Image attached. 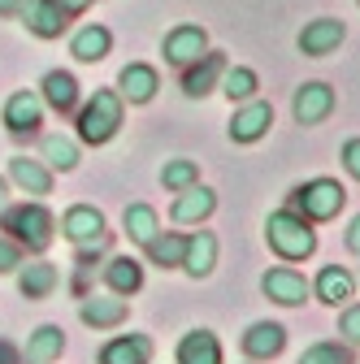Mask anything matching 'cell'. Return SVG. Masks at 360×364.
I'll return each instance as SVG.
<instances>
[{
	"instance_id": "cell-1",
	"label": "cell",
	"mask_w": 360,
	"mask_h": 364,
	"mask_svg": "<svg viewBox=\"0 0 360 364\" xmlns=\"http://www.w3.org/2000/svg\"><path fill=\"white\" fill-rule=\"evenodd\" d=\"M265 239H269V247H274L282 260H304V256L317 252V235H312L308 217H300V213H291V208H282V213L269 217Z\"/></svg>"
},
{
	"instance_id": "cell-2",
	"label": "cell",
	"mask_w": 360,
	"mask_h": 364,
	"mask_svg": "<svg viewBox=\"0 0 360 364\" xmlns=\"http://www.w3.org/2000/svg\"><path fill=\"white\" fill-rule=\"evenodd\" d=\"M122 126V96L117 91H96L78 117V139L83 144H109Z\"/></svg>"
},
{
	"instance_id": "cell-3",
	"label": "cell",
	"mask_w": 360,
	"mask_h": 364,
	"mask_svg": "<svg viewBox=\"0 0 360 364\" xmlns=\"http://www.w3.org/2000/svg\"><path fill=\"white\" fill-rule=\"evenodd\" d=\"M0 221H5V230L26 243L31 252H43L53 243V213L43 208V204H22V208H5L0 213Z\"/></svg>"
},
{
	"instance_id": "cell-4",
	"label": "cell",
	"mask_w": 360,
	"mask_h": 364,
	"mask_svg": "<svg viewBox=\"0 0 360 364\" xmlns=\"http://www.w3.org/2000/svg\"><path fill=\"white\" fill-rule=\"evenodd\" d=\"M343 200H347V191L339 187L334 178H312V182H304V187L291 191V204L308 221H330V217H339Z\"/></svg>"
},
{
	"instance_id": "cell-5",
	"label": "cell",
	"mask_w": 360,
	"mask_h": 364,
	"mask_svg": "<svg viewBox=\"0 0 360 364\" xmlns=\"http://www.w3.org/2000/svg\"><path fill=\"white\" fill-rule=\"evenodd\" d=\"M165 61L169 65H191V61H200L204 53H208V35H204V26H191V22H183V26H174L169 35H165Z\"/></svg>"
},
{
	"instance_id": "cell-6",
	"label": "cell",
	"mask_w": 360,
	"mask_h": 364,
	"mask_svg": "<svg viewBox=\"0 0 360 364\" xmlns=\"http://www.w3.org/2000/svg\"><path fill=\"white\" fill-rule=\"evenodd\" d=\"M291 113H295L300 126H317V122H326V117L334 113V87H330V82H304V87L295 91Z\"/></svg>"
},
{
	"instance_id": "cell-7",
	"label": "cell",
	"mask_w": 360,
	"mask_h": 364,
	"mask_svg": "<svg viewBox=\"0 0 360 364\" xmlns=\"http://www.w3.org/2000/svg\"><path fill=\"white\" fill-rule=\"evenodd\" d=\"M18 18H22V26L31 31V35H39V39H57L70 22H65V14L57 9V0H22L18 5Z\"/></svg>"
},
{
	"instance_id": "cell-8",
	"label": "cell",
	"mask_w": 360,
	"mask_h": 364,
	"mask_svg": "<svg viewBox=\"0 0 360 364\" xmlns=\"http://www.w3.org/2000/svg\"><path fill=\"white\" fill-rule=\"evenodd\" d=\"M343 35H347V26L339 18H317V22H308L300 31V53L304 57H330L343 43Z\"/></svg>"
},
{
	"instance_id": "cell-9",
	"label": "cell",
	"mask_w": 360,
	"mask_h": 364,
	"mask_svg": "<svg viewBox=\"0 0 360 364\" xmlns=\"http://www.w3.org/2000/svg\"><path fill=\"white\" fill-rule=\"evenodd\" d=\"M260 291L274 304H282V308H295V304L308 299V282H304V273H295V269H269L260 278Z\"/></svg>"
},
{
	"instance_id": "cell-10",
	"label": "cell",
	"mask_w": 360,
	"mask_h": 364,
	"mask_svg": "<svg viewBox=\"0 0 360 364\" xmlns=\"http://www.w3.org/2000/svg\"><path fill=\"white\" fill-rule=\"evenodd\" d=\"M269 126H274V105L252 100V105H243V109L231 117V139H235V144H256Z\"/></svg>"
},
{
	"instance_id": "cell-11",
	"label": "cell",
	"mask_w": 360,
	"mask_h": 364,
	"mask_svg": "<svg viewBox=\"0 0 360 364\" xmlns=\"http://www.w3.org/2000/svg\"><path fill=\"white\" fill-rule=\"evenodd\" d=\"M117 87H122V100H130V105H148V100L157 96L161 78H157V70H152V65L130 61V65L117 74Z\"/></svg>"
},
{
	"instance_id": "cell-12",
	"label": "cell",
	"mask_w": 360,
	"mask_h": 364,
	"mask_svg": "<svg viewBox=\"0 0 360 364\" xmlns=\"http://www.w3.org/2000/svg\"><path fill=\"white\" fill-rule=\"evenodd\" d=\"M39 122H43V105L35 91H14L5 100V126L14 134H31V130H39Z\"/></svg>"
},
{
	"instance_id": "cell-13",
	"label": "cell",
	"mask_w": 360,
	"mask_h": 364,
	"mask_svg": "<svg viewBox=\"0 0 360 364\" xmlns=\"http://www.w3.org/2000/svg\"><path fill=\"white\" fill-rule=\"evenodd\" d=\"M221 70H226L221 53H204L200 61H191V65H187V74H183V91H187L191 100L208 96V91H213V82L221 78Z\"/></svg>"
},
{
	"instance_id": "cell-14",
	"label": "cell",
	"mask_w": 360,
	"mask_h": 364,
	"mask_svg": "<svg viewBox=\"0 0 360 364\" xmlns=\"http://www.w3.org/2000/svg\"><path fill=\"white\" fill-rule=\"evenodd\" d=\"M282 347H287V330L274 326V321H256V326L243 334V351H248L252 360H274Z\"/></svg>"
},
{
	"instance_id": "cell-15",
	"label": "cell",
	"mask_w": 360,
	"mask_h": 364,
	"mask_svg": "<svg viewBox=\"0 0 360 364\" xmlns=\"http://www.w3.org/2000/svg\"><path fill=\"white\" fill-rule=\"evenodd\" d=\"M61 230H65V239H74V243H92V239L105 235V217H100V208H92V204H74V208L65 213V221H61Z\"/></svg>"
},
{
	"instance_id": "cell-16",
	"label": "cell",
	"mask_w": 360,
	"mask_h": 364,
	"mask_svg": "<svg viewBox=\"0 0 360 364\" xmlns=\"http://www.w3.org/2000/svg\"><path fill=\"white\" fill-rule=\"evenodd\" d=\"M178 364H221V343L213 330H191L178 343Z\"/></svg>"
},
{
	"instance_id": "cell-17",
	"label": "cell",
	"mask_w": 360,
	"mask_h": 364,
	"mask_svg": "<svg viewBox=\"0 0 360 364\" xmlns=\"http://www.w3.org/2000/svg\"><path fill=\"white\" fill-rule=\"evenodd\" d=\"M109 48H113V35H109V26H83L78 35H74V43H70V57H78V61H87V65H96V61H105L109 57Z\"/></svg>"
},
{
	"instance_id": "cell-18",
	"label": "cell",
	"mask_w": 360,
	"mask_h": 364,
	"mask_svg": "<svg viewBox=\"0 0 360 364\" xmlns=\"http://www.w3.org/2000/svg\"><path fill=\"white\" fill-rule=\"evenodd\" d=\"M148 360H152V338H144V334L113 338L100 351V364H148Z\"/></svg>"
},
{
	"instance_id": "cell-19",
	"label": "cell",
	"mask_w": 360,
	"mask_h": 364,
	"mask_svg": "<svg viewBox=\"0 0 360 364\" xmlns=\"http://www.w3.org/2000/svg\"><path fill=\"white\" fill-rule=\"evenodd\" d=\"M217 208V196L208 191V187H187V191H178V200H174V208H169V217L174 221H204L208 213Z\"/></svg>"
},
{
	"instance_id": "cell-20",
	"label": "cell",
	"mask_w": 360,
	"mask_h": 364,
	"mask_svg": "<svg viewBox=\"0 0 360 364\" xmlns=\"http://www.w3.org/2000/svg\"><path fill=\"white\" fill-rule=\"evenodd\" d=\"M213 264H217V239H213L208 230L191 235V239H187V252H183V269L191 273V278H208Z\"/></svg>"
},
{
	"instance_id": "cell-21",
	"label": "cell",
	"mask_w": 360,
	"mask_h": 364,
	"mask_svg": "<svg viewBox=\"0 0 360 364\" xmlns=\"http://www.w3.org/2000/svg\"><path fill=\"white\" fill-rule=\"evenodd\" d=\"M105 282H109L113 295H134L144 287V264L130 260V256H117V260L105 264Z\"/></svg>"
},
{
	"instance_id": "cell-22",
	"label": "cell",
	"mask_w": 360,
	"mask_h": 364,
	"mask_svg": "<svg viewBox=\"0 0 360 364\" xmlns=\"http://www.w3.org/2000/svg\"><path fill=\"white\" fill-rule=\"evenodd\" d=\"M9 178L18 182L26 196H48L53 191V173L43 169L39 161H26V156H14L9 161Z\"/></svg>"
},
{
	"instance_id": "cell-23",
	"label": "cell",
	"mask_w": 360,
	"mask_h": 364,
	"mask_svg": "<svg viewBox=\"0 0 360 364\" xmlns=\"http://www.w3.org/2000/svg\"><path fill=\"white\" fill-rule=\"evenodd\" d=\"M351 291H356V278L343 269V264H326L322 269V278H317V299L322 304H347L351 299Z\"/></svg>"
},
{
	"instance_id": "cell-24",
	"label": "cell",
	"mask_w": 360,
	"mask_h": 364,
	"mask_svg": "<svg viewBox=\"0 0 360 364\" xmlns=\"http://www.w3.org/2000/svg\"><path fill=\"white\" fill-rule=\"evenodd\" d=\"M53 287H57V269H53L48 260L22 264V273H18V291H22L26 299H48Z\"/></svg>"
},
{
	"instance_id": "cell-25",
	"label": "cell",
	"mask_w": 360,
	"mask_h": 364,
	"mask_svg": "<svg viewBox=\"0 0 360 364\" xmlns=\"http://www.w3.org/2000/svg\"><path fill=\"white\" fill-rule=\"evenodd\" d=\"M65 351V334L61 326H39L26 343V364H53L57 355Z\"/></svg>"
},
{
	"instance_id": "cell-26",
	"label": "cell",
	"mask_w": 360,
	"mask_h": 364,
	"mask_svg": "<svg viewBox=\"0 0 360 364\" xmlns=\"http://www.w3.org/2000/svg\"><path fill=\"white\" fill-rule=\"evenodd\" d=\"M39 91H43V100H48L57 113H65V109L78 105V82H74V74H65V70H48Z\"/></svg>"
},
{
	"instance_id": "cell-27",
	"label": "cell",
	"mask_w": 360,
	"mask_h": 364,
	"mask_svg": "<svg viewBox=\"0 0 360 364\" xmlns=\"http://www.w3.org/2000/svg\"><path fill=\"white\" fill-rule=\"evenodd\" d=\"M78 316H83V326H92V330L122 326L126 321V299H87Z\"/></svg>"
},
{
	"instance_id": "cell-28",
	"label": "cell",
	"mask_w": 360,
	"mask_h": 364,
	"mask_svg": "<svg viewBox=\"0 0 360 364\" xmlns=\"http://www.w3.org/2000/svg\"><path fill=\"white\" fill-rule=\"evenodd\" d=\"M122 225H126V235H130L134 243H152V239H157V208L130 204V208L122 213Z\"/></svg>"
},
{
	"instance_id": "cell-29",
	"label": "cell",
	"mask_w": 360,
	"mask_h": 364,
	"mask_svg": "<svg viewBox=\"0 0 360 364\" xmlns=\"http://www.w3.org/2000/svg\"><path fill=\"white\" fill-rule=\"evenodd\" d=\"M256 74L248 65H231V70H221V91H226L231 100H252L256 96Z\"/></svg>"
},
{
	"instance_id": "cell-30",
	"label": "cell",
	"mask_w": 360,
	"mask_h": 364,
	"mask_svg": "<svg viewBox=\"0 0 360 364\" xmlns=\"http://www.w3.org/2000/svg\"><path fill=\"white\" fill-rule=\"evenodd\" d=\"M43 161L53 169H74L78 165V144L65 134H43Z\"/></svg>"
},
{
	"instance_id": "cell-31",
	"label": "cell",
	"mask_w": 360,
	"mask_h": 364,
	"mask_svg": "<svg viewBox=\"0 0 360 364\" xmlns=\"http://www.w3.org/2000/svg\"><path fill=\"white\" fill-rule=\"evenodd\" d=\"M148 247V256H152V264H161V269H174V264H183V252H187V239H178V235H157L152 243H144Z\"/></svg>"
},
{
	"instance_id": "cell-32",
	"label": "cell",
	"mask_w": 360,
	"mask_h": 364,
	"mask_svg": "<svg viewBox=\"0 0 360 364\" xmlns=\"http://www.w3.org/2000/svg\"><path fill=\"white\" fill-rule=\"evenodd\" d=\"M161 182H165L169 191H187V187H196V182H200V165L196 161H165Z\"/></svg>"
},
{
	"instance_id": "cell-33",
	"label": "cell",
	"mask_w": 360,
	"mask_h": 364,
	"mask_svg": "<svg viewBox=\"0 0 360 364\" xmlns=\"http://www.w3.org/2000/svg\"><path fill=\"white\" fill-rule=\"evenodd\" d=\"M300 364H351V355H347V347H339V343H317V347H308V351L300 355Z\"/></svg>"
},
{
	"instance_id": "cell-34",
	"label": "cell",
	"mask_w": 360,
	"mask_h": 364,
	"mask_svg": "<svg viewBox=\"0 0 360 364\" xmlns=\"http://www.w3.org/2000/svg\"><path fill=\"white\" fill-rule=\"evenodd\" d=\"M339 334H343L347 343H356V347H360V304H351V308L343 312V321H339Z\"/></svg>"
},
{
	"instance_id": "cell-35",
	"label": "cell",
	"mask_w": 360,
	"mask_h": 364,
	"mask_svg": "<svg viewBox=\"0 0 360 364\" xmlns=\"http://www.w3.org/2000/svg\"><path fill=\"white\" fill-rule=\"evenodd\" d=\"M343 165H347L351 178H360V139H347L343 144Z\"/></svg>"
},
{
	"instance_id": "cell-36",
	"label": "cell",
	"mask_w": 360,
	"mask_h": 364,
	"mask_svg": "<svg viewBox=\"0 0 360 364\" xmlns=\"http://www.w3.org/2000/svg\"><path fill=\"white\" fill-rule=\"evenodd\" d=\"M22 264V252L14 247V243H0V273H9V269H18Z\"/></svg>"
},
{
	"instance_id": "cell-37",
	"label": "cell",
	"mask_w": 360,
	"mask_h": 364,
	"mask_svg": "<svg viewBox=\"0 0 360 364\" xmlns=\"http://www.w3.org/2000/svg\"><path fill=\"white\" fill-rule=\"evenodd\" d=\"M0 364H22V351L14 343H5V338H0Z\"/></svg>"
},
{
	"instance_id": "cell-38",
	"label": "cell",
	"mask_w": 360,
	"mask_h": 364,
	"mask_svg": "<svg viewBox=\"0 0 360 364\" xmlns=\"http://www.w3.org/2000/svg\"><path fill=\"white\" fill-rule=\"evenodd\" d=\"M87 5H92V0H57V9H61L65 18H74V14H83Z\"/></svg>"
},
{
	"instance_id": "cell-39",
	"label": "cell",
	"mask_w": 360,
	"mask_h": 364,
	"mask_svg": "<svg viewBox=\"0 0 360 364\" xmlns=\"http://www.w3.org/2000/svg\"><path fill=\"white\" fill-rule=\"evenodd\" d=\"M347 252H356V256H360V217L347 225Z\"/></svg>"
},
{
	"instance_id": "cell-40",
	"label": "cell",
	"mask_w": 360,
	"mask_h": 364,
	"mask_svg": "<svg viewBox=\"0 0 360 364\" xmlns=\"http://www.w3.org/2000/svg\"><path fill=\"white\" fill-rule=\"evenodd\" d=\"M18 5H22V0H0V18H14Z\"/></svg>"
},
{
	"instance_id": "cell-41",
	"label": "cell",
	"mask_w": 360,
	"mask_h": 364,
	"mask_svg": "<svg viewBox=\"0 0 360 364\" xmlns=\"http://www.w3.org/2000/svg\"><path fill=\"white\" fill-rule=\"evenodd\" d=\"M9 208V191H5V182H0V213Z\"/></svg>"
}]
</instances>
